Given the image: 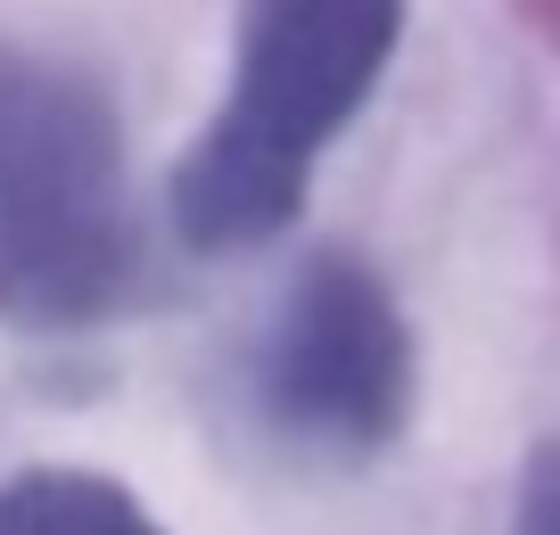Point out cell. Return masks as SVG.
<instances>
[{
	"label": "cell",
	"mask_w": 560,
	"mask_h": 535,
	"mask_svg": "<svg viewBox=\"0 0 560 535\" xmlns=\"http://www.w3.org/2000/svg\"><path fill=\"white\" fill-rule=\"evenodd\" d=\"M404 0H240V58L214 124L174 173V231L247 256L298 223L314 165L380 91Z\"/></svg>",
	"instance_id": "6da1fadb"
},
{
	"label": "cell",
	"mask_w": 560,
	"mask_h": 535,
	"mask_svg": "<svg viewBox=\"0 0 560 535\" xmlns=\"http://www.w3.org/2000/svg\"><path fill=\"white\" fill-rule=\"evenodd\" d=\"M132 272L116 100L74 58L0 42V305L91 322Z\"/></svg>",
	"instance_id": "7a4b0ae2"
},
{
	"label": "cell",
	"mask_w": 560,
	"mask_h": 535,
	"mask_svg": "<svg viewBox=\"0 0 560 535\" xmlns=\"http://www.w3.org/2000/svg\"><path fill=\"white\" fill-rule=\"evenodd\" d=\"M412 322L354 256H314L256 338V404L298 453L363 462L412 420Z\"/></svg>",
	"instance_id": "3957f363"
},
{
	"label": "cell",
	"mask_w": 560,
	"mask_h": 535,
	"mask_svg": "<svg viewBox=\"0 0 560 535\" xmlns=\"http://www.w3.org/2000/svg\"><path fill=\"white\" fill-rule=\"evenodd\" d=\"M0 535H165V527L116 478L18 469V478H0Z\"/></svg>",
	"instance_id": "277c9868"
}]
</instances>
